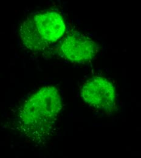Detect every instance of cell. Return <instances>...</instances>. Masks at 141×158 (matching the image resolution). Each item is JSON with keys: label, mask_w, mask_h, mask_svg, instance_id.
<instances>
[{"label": "cell", "mask_w": 141, "mask_h": 158, "mask_svg": "<svg viewBox=\"0 0 141 158\" xmlns=\"http://www.w3.org/2000/svg\"><path fill=\"white\" fill-rule=\"evenodd\" d=\"M20 35L23 45L30 50L40 51L48 46L41 37L32 17L27 19L21 26Z\"/></svg>", "instance_id": "cell-5"}, {"label": "cell", "mask_w": 141, "mask_h": 158, "mask_svg": "<svg viewBox=\"0 0 141 158\" xmlns=\"http://www.w3.org/2000/svg\"><path fill=\"white\" fill-rule=\"evenodd\" d=\"M58 51L61 57L68 61L85 63L96 56L97 45L90 38L73 32L64 39Z\"/></svg>", "instance_id": "cell-3"}, {"label": "cell", "mask_w": 141, "mask_h": 158, "mask_svg": "<svg viewBox=\"0 0 141 158\" xmlns=\"http://www.w3.org/2000/svg\"><path fill=\"white\" fill-rule=\"evenodd\" d=\"M32 19L41 37L48 45L57 41L65 32L64 21L57 12L39 13L33 15Z\"/></svg>", "instance_id": "cell-4"}, {"label": "cell", "mask_w": 141, "mask_h": 158, "mask_svg": "<svg viewBox=\"0 0 141 158\" xmlns=\"http://www.w3.org/2000/svg\"><path fill=\"white\" fill-rule=\"evenodd\" d=\"M81 96L85 102L94 108L108 111L116 104V90L107 79L94 77L88 80L83 85Z\"/></svg>", "instance_id": "cell-2"}, {"label": "cell", "mask_w": 141, "mask_h": 158, "mask_svg": "<svg viewBox=\"0 0 141 158\" xmlns=\"http://www.w3.org/2000/svg\"><path fill=\"white\" fill-rule=\"evenodd\" d=\"M61 109L59 90L54 86H45L22 106L19 120L23 129L28 133L43 134L54 124Z\"/></svg>", "instance_id": "cell-1"}]
</instances>
